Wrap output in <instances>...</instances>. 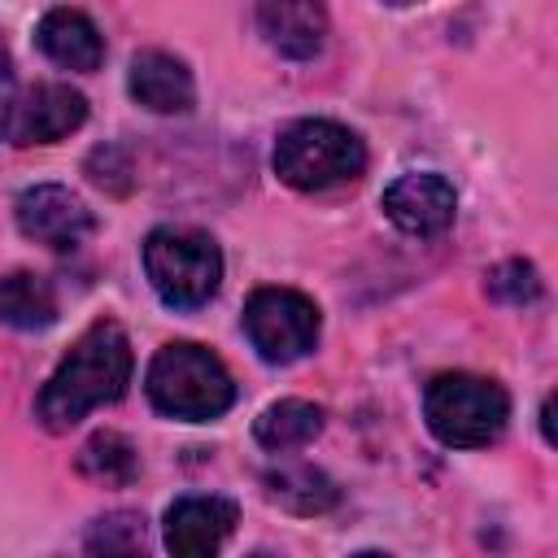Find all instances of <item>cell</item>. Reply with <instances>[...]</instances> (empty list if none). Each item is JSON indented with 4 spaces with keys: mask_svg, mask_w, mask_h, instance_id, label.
I'll return each instance as SVG.
<instances>
[{
    "mask_svg": "<svg viewBox=\"0 0 558 558\" xmlns=\"http://www.w3.org/2000/svg\"><path fill=\"white\" fill-rule=\"evenodd\" d=\"M131 366H135V357H131L126 331L118 323H92L74 340V349L61 357L52 379L44 384L35 414L44 418V427L65 432L87 410L118 401L131 384Z\"/></svg>",
    "mask_w": 558,
    "mask_h": 558,
    "instance_id": "cell-1",
    "label": "cell"
},
{
    "mask_svg": "<svg viewBox=\"0 0 558 558\" xmlns=\"http://www.w3.org/2000/svg\"><path fill=\"white\" fill-rule=\"evenodd\" d=\"M148 401L170 418L205 423V418H218L235 401V384L205 344L174 340L157 349L148 366Z\"/></svg>",
    "mask_w": 558,
    "mask_h": 558,
    "instance_id": "cell-2",
    "label": "cell"
},
{
    "mask_svg": "<svg viewBox=\"0 0 558 558\" xmlns=\"http://www.w3.org/2000/svg\"><path fill=\"white\" fill-rule=\"evenodd\" d=\"M366 170L362 140L327 118H301L275 140V174L296 192H327Z\"/></svg>",
    "mask_w": 558,
    "mask_h": 558,
    "instance_id": "cell-3",
    "label": "cell"
},
{
    "mask_svg": "<svg viewBox=\"0 0 558 558\" xmlns=\"http://www.w3.org/2000/svg\"><path fill=\"white\" fill-rule=\"evenodd\" d=\"M423 414L427 427L440 445L453 449H480L493 445L510 418V397L501 384L484 379V375H466V371H449L436 375L423 392Z\"/></svg>",
    "mask_w": 558,
    "mask_h": 558,
    "instance_id": "cell-4",
    "label": "cell"
},
{
    "mask_svg": "<svg viewBox=\"0 0 558 558\" xmlns=\"http://www.w3.org/2000/svg\"><path fill=\"white\" fill-rule=\"evenodd\" d=\"M144 270L157 296L174 310L205 305L222 283V253L205 231L192 227H157L144 240Z\"/></svg>",
    "mask_w": 558,
    "mask_h": 558,
    "instance_id": "cell-5",
    "label": "cell"
},
{
    "mask_svg": "<svg viewBox=\"0 0 558 558\" xmlns=\"http://www.w3.org/2000/svg\"><path fill=\"white\" fill-rule=\"evenodd\" d=\"M244 331L266 362H296L318 340V305L292 288H257L244 305Z\"/></svg>",
    "mask_w": 558,
    "mask_h": 558,
    "instance_id": "cell-6",
    "label": "cell"
},
{
    "mask_svg": "<svg viewBox=\"0 0 558 558\" xmlns=\"http://www.w3.org/2000/svg\"><path fill=\"white\" fill-rule=\"evenodd\" d=\"M87 118V100L83 92H74L70 83H35L17 96L4 100L0 109V140L13 148L26 144H57L70 131H78Z\"/></svg>",
    "mask_w": 558,
    "mask_h": 558,
    "instance_id": "cell-7",
    "label": "cell"
},
{
    "mask_svg": "<svg viewBox=\"0 0 558 558\" xmlns=\"http://www.w3.org/2000/svg\"><path fill=\"white\" fill-rule=\"evenodd\" d=\"M17 227L26 240L48 244L57 253L78 248L92 235V209L61 183H35L17 196Z\"/></svg>",
    "mask_w": 558,
    "mask_h": 558,
    "instance_id": "cell-8",
    "label": "cell"
},
{
    "mask_svg": "<svg viewBox=\"0 0 558 558\" xmlns=\"http://www.w3.org/2000/svg\"><path fill=\"white\" fill-rule=\"evenodd\" d=\"M231 527H235V501L192 493L166 510V549L170 558H218Z\"/></svg>",
    "mask_w": 558,
    "mask_h": 558,
    "instance_id": "cell-9",
    "label": "cell"
},
{
    "mask_svg": "<svg viewBox=\"0 0 558 558\" xmlns=\"http://www.w3.org/2000/svg\"><path fill=\"white\" fill-rule=\"evenodd\" d=\"M458 196L445 174H401L384 192V214L405 235H440L453 222Z\"/></svg>",
    "mask_w": 558,
    "mask_h": 558,
    "instance_id": "cell-10",
    "label": "cell"
},
{
    "mask_svg": "<svg viewBox=\"0 0 558 558\" xmlns=\"http://www.w3.org/2000/svg\"><path fill=\"white\" fill-rule=\"evenodd\" d=\"M126 87H131L135 105H144L148 113H187L192 109V96H196L192 70L174 52H161V48L135 52L131 74H126Z\"/></svg>",
    "mask_w": 558,
    "mask_h": 558,
    "instance_id": "cell-11",
    "label": "cell"
},
{
    "mask_svg": "<svg viewBox=\"0 0 558 558\" xmlns=\"http://www.w3.org/2000/svg\"><path fill=\"white\" fill-rule=\"evenodd\" d=\"M35 44L44 48L48 61H57L65 70H96L105 57V39H100L96 22L78 9H48L35 26Z\"/></svg>",
    "mask_w": 558,
    "mask_h": 558,
    "instance_id": "cell-12",
    "label": "cell"
},
{
    "mask_svg": "<svg viewBox=\"0 0 558 558\" xmlns=\"http://www.w3.org/2000/svg\"><path fill=\"white\" fill-rule=\"evenodd\" d=\"M257 26L266 35L270 48H279L283 57H314L323 48L327 35V13L318 4H296V0H279V4H262L257 9Z\"/></svg>",
    "mask_w": 558,
    "mask_h": 558,
    "instance_id": "cell-13",
    "label": "cell"
},
{
    "mask_svg": "<svg viewBox=\"0 0 558 558\" xmlns=\"http://www.w3.org/2000/svg\"><path fill=\"white\" fill-rule=\"evenodd\" d=\"M57 318V292L35 270H13L0 279V323L17 331H39Z\"/></svg>",
    "mask_w": 558,
    "mask_h": 558,
    "instance_id": "cell-14",
    "label": "cell"
},
{
    "mask_svg": "<svg viewBox=\"0 0 558 558\" xmlns=\"http://www.w3.org/2000/svg\"><path fill=\"white\" fill-rule=\"evenodd\" d=\"M318 432H323V410L310 405V401H296V397L266 405V410L257 414V423H253L257 445L270 449V453L301 449V445H310Z\"/></svg>",
    "mask_w": 558,
    "mask_h": 558,
    "instance_id": "cell-15",
    "label": "cell"
},
{
    "mask_svg": "<svg viewBox=\"0 0 558 558\" xmlns=\"http://www.w3.org/2000/svg\"><path fill=\"white\" fill-rule=\"evenodd\" d=\"M266 488L279 506H288L296 514H318V510L336 506V484L318 466H279L266 475Z\"/></svg>",
    "mask_w": 558,
    "mask_h": 558,
    "instance_id": "cell-16",
    "label": "cell"
},
{
    "mask_svg": "<svg viewBox=\"0 0 558 558\" xmlns=\"http://www.w3.org/2000/svg\"><path fill=\"white\" fill-rule=\"evenodd\" d=\"M78 471L96 484H131L140 471V458L131 449L126 436L118 432H96L83 449H78Z\"/></svg>",
    "mask_w": 558,
    "mask_h": 558,
    "instance_id": "cell-17",
    "label": "cell"
},
{
    "mask_svg": "<svg viewBox=\"0 0 558 558\" xmlns=\"http://www.w3.org/2000/svg\"><path fill=\"white\" fill-rule=\"evenodd\" d=\"M87 558H153L148 536H144V519L131 510L100 514L87 527Z\"/></svg>",
    "mask_w": 558,
    "mask_h": 558,
    "instance_id": "cell-18",
    "label": "cell"
},
{
    "mask_svg": "<svg viewBox=\"0 0 558 558\" xmlns=\"http://www.w3.org/2000/svg\"><path fill=\"white\" fill-rule=\"evenodd\" d=\"M488 292L506 305H532L541 296V279L527 262H501L493 275H488Z\"/></svg>",
    "mask_w": 558,
    "mask_h": 558,
    "instance_id": "cell-19",
    "label": "cell"
},
{
    "mask_svg": "<svg viewBox=\"0 0 558 558\" xmlns=\"http://www.w3.org/2000/svg\"><path fill=\"white\" fill-rule=\"evenodd\" d=\"M9 83H13V57H9V48H4V39H0V96L9 92Z\"/></svg>",
    "mask_w": 558,
    "mask_h": 558,
    "instance_id": "cell-20",
    "label": "cell"
},
{
    "mask_svg": "<svg viewBox=\"0 0 558 558\" xmlns=\"http://www.w3.org/2000/svg\"><path fill=\"white\" fill-rule=\"evenodd\" d=\"M353 558H388V554H375V549H366V554H353Z\"/></svg>",
    "mask_w": 558,
    "mask_h": 558,
    "instance_id": "cell-21",
    "label": "cell"
},
{
    "mask_svg": "<svg viewBox=\"0 0 558 558\" xmlns=\"http://www.w3.org/2000/svg\"><path fill=\"white\" fill-rule=\"evenodd\" d=\"M253 558H270V554H253Z\"/></svg>",
    "mask_w": 558,
    "mask_h": 558,
    "instance_id": "cell-22",
    "label": "cell"
}]
</instances>
